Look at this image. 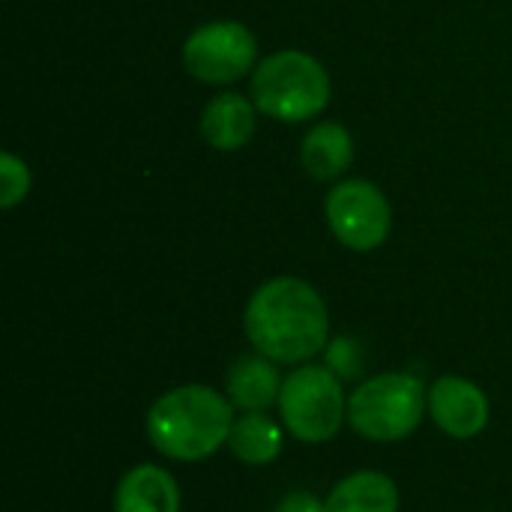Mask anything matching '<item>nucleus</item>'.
<instances>
[{
	"mask_svg": "<svg viewBox=\"0 0 512 512\" xmlns=\"http://www.w3.org/2000/svg\"><path fill=\"white\" fill-rule=\"evenodd\" d=\"M114 512H180L177 480L156 465H138L117 483Z\"/></svg>",
	"mask_w": 512,
	"mask_h": 512,
	"instance_id": "9",
	"label": "nucleus"
},
{
	"mask_svg": "<svg viewBox=\"0 0 512 512\" xmlns=\"http://www.w3.org/2000/svg\"><path fill=\"white\" fill-rule=\"evenodd\" d=\"M279 414L285 429L303 444L330 441L345 417V396L330 366H300L282 381Z\"/></svg>",
	"mask_w": 512,
	"mask_h": 512,
	"instance_id": "5",
	"label": "nucleus"
},
{
	"mask_svg": "<svg viewBox=\"0 0 512 512\" xmlns=\"http://www.w3.org/2000/svg\"><path fill=\"white\" fill-rule=\"evenodd\" d=\"M273 512H327V507L312 492H294V495H285Z\"/></svg>",
	"mask_w": 512,
	"mask_h": 512,
	"instance_id": "17",
	"label": "nucleus"
},
{
	"mask_svg": "<svg viewBox=\"0 0 512 512\" xmlns=\"http://www.w3.org/2000/svg\"><path fill=\"white\" fill-rule=\"evenodd\" d=\"M327 366L339 375V378H357L363 369V348L360 342L339 336L327 345Z\"/></svg>",
	"mask_w": 512,
	"mask_h": 512,
	"instance_id": "16",
	"label": "nucleus"
},
{
	"mask_svg": "<svg viewBox=\"0 0 512 512\" xmlns=\"http://www.w3.org/2000/svg\"><path fill=\"white\" fill-rule=\"evenodd\" d=\"M201 132L216 150H240L255 135V102L240 93H222L207 102L201 114Z\"/></svg>",
	"mask_w": 512,
	"mask_h": 512,
	"instance_id": "10",
	"label": "nucleus"
},
{
	"mask_svg": "<svg viewBox=\"0 0 512 512\" xmlns=\"http://www.w3.org/2000/svg\"><path fill=\"white\" fill-rule=\"evenodd\" d=\"M303 168L315 180H336L354 162V141L339 123H318L303 138Z\"/></svg>",
	"mask_w": 512,
	"mask_h": 512,
	"instance_id": "13",
	"label": "nucleus"
},
{
	"mask_svg": "<svg viewBox=\"0 0 512 512\" xmlns=\"http://www.w3.org/2000/svg\"><path fill=\"white\" fill-rule=\"evenodd\" d=\"M252 102L276 120H309L330 102V75L312 54L276 51L255 66Z\"/></svg>",
	"mask_w": 512,
	"mask_h": 512,
	"instance_id": "3",
	"label": "nucleus"
},
{
	"mask_svg": "<svg viewBox=\"0 0 512 512\" xmlns=\"http://www.w3.org/2000/svg\"><path fill=\"white\" fill-rule=\"evenodd\" d=\"M429 411L441 432L450 438H474L489 423V402L486 393L471 384L468 378L444 375L429 390Z\"/></svg>",
	"mask_w": 512,
	"mask_h": 512,
	"instance_id": "8",
	"label": "nucleus"
},
{
	"mask_svg": "<svg viewBox=\"0 0 512 512\" xmlns=\"http://www.w3.org/2000/svg\"><path fill=\"white\" fill-rule=\"evenodd\" d=\"M234 405L204 384H186L159 396L147 414L150 444L177 462H201L228 444Z\"/></svg>",
	"mask_w": 512,
	"mask_h": 512,
	"instance_id": "2",
	"label": "nucleus"
},
{
	"mask_svg": "<svg viewBox=\"0 0 512 512\" xmlns=\"http://www.w3.org/2000/svg\"><path fill=\"white\" fill-rule=\"evenodd\" d=\"M228 450L243 465H270L282 453V429L270 417H264V411H246L231 426Z\"/></svg>",
	"mask_w": 512,
	"mask_h": 512,
	"instance_id": "14",
	"label": "nucleus"
},
{
	"mask_svg": "<svg viewBox=\"0 0 512 512\" xmlns=\"http://www.w3.org/2000/svg\"><path fill=\"white\" fill-rule=\"evenodd\" d=\"M327 222L342 246L354 252H372L387 240L393 213L375 183L345 180L327 195Z\"/></svg>",
	"mask_w": 512,
	"mask_h": 512,
	"instance_id": "7",
	"label": "nucleus"
},
{
	"mask_svg": "<svg viewBox=\"0 0 512 512\" xmlns=\"http://www.w3.org/2000/svg\"><path fill=\"white\" fill-rule=\"evenodd\" d=\"M258 57L252 30L240 21L201 24L183 45V63L204 84H231L243 78Z\"/></svg>",
	"mask_w": 512,
	"mask_h": 512,
	"instance_id": "6",
	"label": "nucleus"
},
{
	"mask_svg": "<svg viewBox=\"0 0 512 512\" xmlns=\"http://www.w3.org/2000/svg\"><path fill=\"white\" fill-rule=\"evenodd\" d=\"M246 336L273 363H306L330 342V318L321 294L294 276L264 282L246 306Z\"/></svg>",
	"mask_w": 512,
	"mask_h": 512,
	"instance_id": "1",
	"label": "nucleus"
},
{
	"mask_svg": "<svg viewBox=\"0 0 512 512\" xmlns=\"http://www.w3.org/2000/svg\"><path fill=\"white\" fill-rule=\"evenodd\" d=\"M30 192V171L27 165L12 156V153H3L0 156V204L9 210L15 204H21Z\"/></svg>",
	"mask_w": 512,
	"mask_h": 512,
	"instance_id": "15",
	"label": "nucleus"
},
{
	"mask_svg": "<svg viewBox=\"0 0 512 512\" xmlns=\"http://www.w3.org/2000/svg\"><path fill=\"white\" fill-rule=\"evenodd\" d=\"M282 381L264 354L258 357H240L228 372V396L231 405L240 411H267L270 405H279Z\"/></svg>",
	"mask_w": 512,
	"mask_h": 512,
	"instance_id": "11",
	"label": "nucleus"
},
{
	"mask_svg": "<svg viewBox=\"0 0 512 512\" xmlns=\"http://www.w3.org/2000/svg\"><path fill=\"white\" fill-rule=\"evenodd\" d=\"M429 408V390L417 375L387 372L360 384L348 399L351 429L369 441L390 444L408 438Z\"/></svg>",
	"mask_w": 512,
	"mask_h": 512,
	"instance_id": "4",
	"label": "nucleus"
},
{
	"mask_svg": "<svg viewBox=\"0 0 512 512\" xmlns=\"http://www.w3.org/2000/svg\"><path fill=\"white\" fill-rule=\"evenodd\" d=\"M327 512H396L399 489L387 474L360 471L333 486L324 501Z\"/></svg>",
	"mask_w": 512,
	"mask_h": 512,
	"instance_id": "12",
	"label": "nucleus"
}]
</instances>
